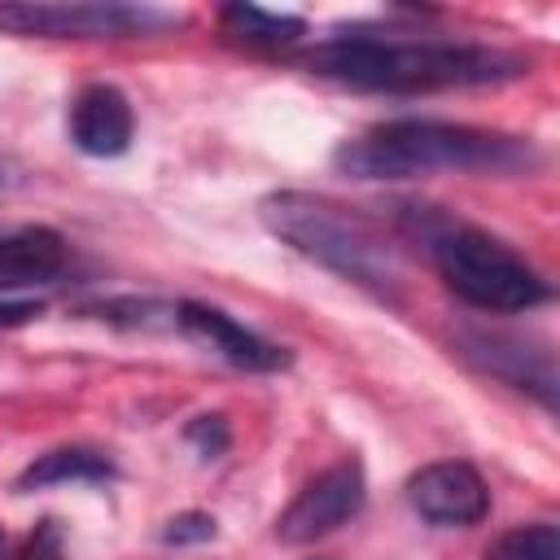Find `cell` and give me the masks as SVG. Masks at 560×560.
<instances>
[{
  "label": "cell",
  "mask_w": 560,
  "mask_h": 560,
  "mask_svg": "<svg viewBox=\"0 0 560 560\" xmlns=\"http://www.w3.org/2000/svg\"><path fill=\"white\" fill-rule=\"evenodd\" d=\"M219 534V521L210 512H179L162 525V542L166 547H197V542H210Z\"/></svg>",
  "instance_id": "cell-16"
},
{
  "label": "cell",
  "mask_w": 560,
  "mask_h": 560,
  "mask_svg": "<svg viewBox=\"0 0 560 560\" xmlns=\"http://www.w3.org/2000/svg\"><path fill=\"white\" fill-rule=\"evenodd\" d=\"M219 26L232 44L245 48H289L306 35V22L293 13H271L258 4H223L219 9Z\"/></svg>",
  "instance_id": "cell-13"
},
{
  "label": "cell",
  "mask_w": 560,
  "mask_h": 560,
  "mask_svg": "<svg viewBox=\"0 0 560 560\" xmlns=\"http://www.w3.org/2000/svg\"><path fill=\"white\" fill-rule=\"evenodd\" d=\"M184 18L175 9L153 4H48V0H22L0 4V31L4 35H39V39H127V35H153L166 26H179Z\"/></svg>",
  "instance_id": "cell-5"
},
{
  "label": "cell",
  "mask_w": 560,
  "mask_h": 560,
  "mask_svg": "<svg viewBox=\"0 0 560 560\" xmlns=\"http://www.w3.org/2000/svg\"><path fill=\"white\" fill-rule=\"evenodd\" d=\"M315 79L359 92H438V88H486L525 74V61L490 44L451 39H381V35H332L298 57Z\"/></svg>",
  "instance_id": "cell-1"
},
{
  "label": "cell",
  "mask_w": 560,
  "mask_h": 560,
  "mask_svg": "<svg viewBox=\"0 0 560 560\" xmlns=\"http://www.w3.org/2000/svg\"><path fill=\"white\" fill-rule=\"evenodd\" d=\"M363 499H368L363 464L359 459H341V464L324 468L315 481H306L298 490V499L276 521V538L289 542V547L315 542V538L341 529L346 521H354L363 512Z\"/></svg>",
  "instance_id": "cell-6"
},
{
  "label": "cell",
  "mask_w": 560,
  "mask_h": 560,
  "mask_svg": "<svg viewBox=\"0 0 560 560\" xmlns=\"http://www.w3.org/2000/svg\"><path fill=\"white\" fill-rule=\"evenodd\" d=\"M184 442L201 455V459H219L228 446H232V433H228V420L223 416H197L184 424Z\"/></svg>",
  "instance_id": "cell-15"
},
{
  "label": "cell",
  "mask_w": 560,
  "mask_h": 560,
  "mask_svg": "<svg viewBox=\"0 0 560 560\" xmlns=\"http://www.w3.org/2000/svg\"><path fill=\"white\" fill-rule=\"evenodd\" d=\"M136 136V114L122 88L114 83H88L70 101V140L88 158H118L131 149Z\"/></svg>",
  "instance_id": "cell-10"
},
{
  "label": "cell",
  "mask_w": 560,
  "mask_h": 560,
  "mask_svg": "<svg viewBox=\"0 0 560 560\" xmlns=\"http://www.w3.org/2000/svg\"><path fill=\"white\" fill-rule=\"evenodd\" d=\"M402 228L424 245L442 284L490 315H521L551 298V284L499 236L442 214L438 206H402Z\"/></svg>",
  "instance_id": "cell-4"
},
{
  "label": "cell",
  "mask_w": 560,
  "mask_h": 560,
  "mask_svg": "<svg viewBox=\"0 0 560 560\" xmlns=\"http://www.w3.org/2000/svg\"><path fill=\"white\" fill-rule=\"evenodd\" d=\"M66 267V241L61 232L31 223L0 232V289H31L57 280Z\"/></svg>",
  "instance_id": "cell-11"
},
{
  "label": "cell",
  "mask_w": 560,
  "mask_h": 560,
  "mask_svg": "<svg viewBox=\"0 0 560 560\" xmlns=\"http://www.w3.org/2000/svg\"><path fill=\"white\" fill-rule=\"evenodd\" d=\"M44 315V302H31V298H9L0 302V328H18V324H31Z\"/></svg>",
  "instance_id": "cell-18"
},
{
  "label": "cell",
  "mask_w": 560,
  "mask_h": 560,
  "mask_svg": "<svg viewBox=\"0 0 560 560\" xmlns=\"http://www.w3.org/2000/svg\"><path fill=\"white\" fill-rule=\"evenodd\" d=\"M0 551H4V529H0Z\"/></svg>",
  "instance_id": "cell-19"
},
{
  "label": "cell",
  "mask_w": 560,
  "mask_h": 560,
  "mask_svg": "<svg viewBox=\"0 0 560 560\" xmlns=\"http://www.w3.org/2000/svg\"><path fill=\"white\" fill-rule=\"evenodd\" d=\"M486 560H560V529L551 521L516 525L486 547Z\"/></svg>",
  "instance_id": "cell-14"
},
{
  "label": "cell",
  "mask_w": 560,
  "mask_h": 560,
  "mask_svg": "<svg viewBox=\"0 0 560 560\" xmlns=\"http://www.w3.org/2000/svg\"><path fill=\"white\" fill-rule=\"evenodd\" d=\"M407 503L438 529H468L490 512L486 477L464 459H442L407 477Z\"/></svg>",
  "instance_id": "cell-8"
},
{
  "label": "cell",
  "mask_w": 560,
  "mask_h": 560,
  "mask_svg": "<svg viewBox=\"0 0 560 560\" xmlns=\"http://www.w3.org/2000/svg\"><path fill=\"white\" fill-rule=\"evenodd\" d=\"M18 560H66V551H61V525H57L52 516L39 521V525L31 529V538H26V547H22Z\"/></svg>",
  "instance_id": "cell-17"
},
{
  "label": "cell",
  "mask_w": 560,
  "mask_h": 560,
  "mask_svg": "<svg viewBox=\"0 0 560 560\" xmlns=\"http://www.w3.org/2000/svg\"><path fill=\"white\" fill-rule=\"evenodd\" d=\"M114 477V464L101 455V451H88V446H57V451H44L35 455L13 490L26 494V490H44V486H61V481H109Z\"/></svg>",
  "instance_id": "cell-12"
},
{
  "label": "cell",
  "mask_w": 560,
  "mask_h": 560,
  "mask_svg": "<svg viewBox=\"0 0 560 560\" xmlns=\"http://www.w3.org/2000/svg\"><path fill=\"white\" fill-rule=\"evenodd\" d=\"M455 354L468 359L477 372L534 394L542 407H556V359L542 341L516 337V332H490V328H459Z\"/></svg>",
  "instance_id": "cell-7"
},
{
  "label": "cell",
  "mask_w": 560,
  "mask_h": 560,
  "mask_svg": "<svg viewBox=\"0 0 560 560\" xmlns=\"http://www.w3.org/2000/svg\"><path fill=\"white\" fill-rule=\"evenodd\" d=\"M534 162L538 153L521 136L464 127V122H433V118H394L368 127L363 136L337 144L332 153V166L350 179H420L433 171L512 175Z\"/></svg>",
  "instance_id": "cell-2"
},
{
  "label": "cell",
  "mask_w": 560,
  "mask_h": 560,
  "mask_svg": "<svg viewBox=\"0 0 560 560\" xmlns=\"http://www.w3.org/2000/svg\"><path fill=\"white\" fill-rule=\"evenodd\" d=\"M175 328L184 337H192L197 346L214 350L219 359H228L232 368H245V372H280L293 363V354L284 346L258 337L254 328L236 324L228 311L206 306V302H175Z\"/></svg>",
  "instance_id": "cell-9"
},
{
  "label": "cell",
  "mask_w": 560,
  "mask_h": 560,
  "mask_svg": "<svg viewBox=\"0 0 560 560\" xmlns=\"http://www.w3.org/2000/svg\"><path fill=\"white\" fill-rule=\"evenodd\" d=\"M258 219L267 223L271 236L293 245L302 258L328 267L332 276L359 284L363 293L389 306H402V289H407L402 254L385 236V228L372 223L368 214L337 206L328 197H315V192L280 188L258 201Z\"/></svg>",
  "instance_id": "cell-3"
}]
</instances>
